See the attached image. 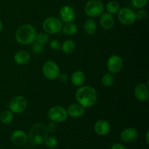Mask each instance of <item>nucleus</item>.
Masks as SVG:
<instances>
[{
    "instance_id": "obj_1",
    "label": "nucleus",
    "mask_w": 149,
    "mask_h": 149,
    "mask_svg": "<svg viewBox=\"0 0 149 149\" xmlns=\"http://www.w3.org/2000/svg\"><path fill=\"white\" fill-rule=\"evenodd\" d=\"M76 99L79 104L84 109L92 107L97 103V92L93 87L82 86L76 92Z\"/></svg>"
},
{
    "instance_id": "obj_21",
    "label": "nucleus",
    "mask_w": 149,
    "mask_h": 149,
    "mask_svg": "<svg viewBox=\"0 0 149 149\" xmlns=\"http://www.w3.org/2000/svg\"><path fill=\"white\" fill-rule=\"evenodd\" d=\"M106 10H107L108 13L111 15L116 14L120 10V4L118 1L112 0L109 1L106 5Z\"/></svg>"
},
{
    "instance_id": "obj_6",
    "label": "nucleus",
    "mask_w": 149,
    "mask_h": 149,
    "mask_svg": "<svg viewBox=\"0 0 149 149\" xmlns=\"http://www.w3.org/2000/svg\"><path fill=\"white\" fill-rule=\"evenodd\" d=\"M42 74L47 79L55 80L61 74V71L56 63L52 61H48L45 63L42 66Z\"/></svg>"
},
{
    "instance_id": "obj_34",
    "label": "nucleus",
    "mask_w": 149,
    "mask_h": 149,
    "mask_svg": "<svg viewBox=\"0 0 149 149\" xmlns=\"http://www.w3.org/2000/svg\"><path fill=\"white\" fill-rule=\"evenodd\" d=\"M111 149H127V148L125 146L122 145V144L116 143H114L112 145V146L111 147Z\"/></svg>"
},
{
    "instance_id": "obj_17",
    "label": "nucleus",
    "mask_w": 149,
    "mask_h": 149,
    "mask_svg": "<svg viewBox=\"0 0 149 149\" xmlns=\"http://www.w3.org/2000/svg\"><path fill=\"white\" fill-rule=\"evenodd\" d=\"M66 111L68 113V116H70L73 118L81 117L84 113V108L82 107L81 105L76 104V103L70 105Z\"/></svg>"
},
{
    "instance_id": "obj_35",
    "label": "nucleus",
    "mask_w": 149,
    "mask_h": 149,
    "mask_svg": "<svg viewBox=\"0 0 149 149\" xmlns=\"http://www.w3.org/2000/svg\"><path fill=\"white\" fill-rule=\"evenodd\" d=\"M148 134H149V131L148 130L146 132V141L147 144H148L149 143V140H148Z\"/></svg>"
},
{
    "instance_id": "obj_15",
    "label": "nucleus",
    "mask_w": 149,
    "mask_h": 149,
    "mask_svg": "<svg viewBox=\"0 0 149 149\" xmlns=\"http://www.w3.org/2000/svg\"><path fill=\"white\" fill-rule=\"evenodd\" d=\"M11 141L16 146H22L27 143L28 136L24 131L17 130L12 133Z\"/></svg>"
},
{
    "instance_id": "obj_22",
    "label": "nucleus",
    "mask_w": 149,
    "mask_h": 149,
    "mask_svg": "<svg viewBox=\"0 0 149 149\" xmlns=\"http://www.w3.org/2000/svg\"><path fill=\"white\" fill-rule=\"evenodd\" d=\"M75 47H76L75 42H74L73 40H71V39H68V40L65 41V42L63 43L61 49H62V51L64 52V53L70 54L71 53V52H74V49H75Z\"/></svg>"
},
{
    "instance_id": "obj_18",
    "label": "nucleus",
    "mask_w": 149,
    "mask_h": 149,
    "mask_svg": "<svg viewBox=\"0 0 149 149\" xmlns=\"http://www.w3.org/2000/svg\"><path fill=\"white\" fill-rule=\"evenodd\" d=\"M30 59V54L26 50L17 51L14 55V61L18 65H25L29 62Z\"/></svg>"
},
{
    "instance_id": "obj_13",
    "label": "nucleus",
    "mask_w": 149,
    "mask_h": 149,
    "mask_svg": "<svg viewBox=\"0 0 149 149\" xmlns=\"http://www.w3.org/2000/svg\"><path fill=\"white\" fill-rule=\"evenodd\" d=\"M134 94L135 97L140 101H146L148 99L149 91L148 87L146 84L140 83L138 84L134 90Z\"/></svg>"
},
{
    "instance_id": "obj_19",
    "label": "nucleus",
    "mask_w": 149,
    "mask_h": 149,
    "mask_svg": "<svg viewBox=\"0 0 149 149\" xmlns=\"http://www.w3.org/2000/svg\"><path fill=\"white\" fill-rule=\"evenodd\" d=\"M71 81L74 86L79 87L84 84L85 81V75L82 71H76L71 74Z\"/></svg>"
},
{
    "instance_id": "obj_24",
    "label": "nucleus",
    "mask_w": 149,
    "mask_h": 149,
    "mask_svg": "<svg viewBox=\"0 0 149 149\" xmlns=\"http://www.w3.org/2000/svg\"><path fill=\"white\" fill-rule=\"evenodd\" d=\"M63 31L65 34L68 35V36H72L77 33L78 28L77 25L74 24V23H67L64 26H63Z\"/></svg>"
},
{
    "instance_id": "obj_8",
    "label": "nucleus",
    "mask_w": 149,
    "mask_h": 149,
    "mask_svg": "<svg viewBox=\"0 0 149 149\" xmlns=\"http://www.w3.org/2000/svg\"><path fill=\"white\" fill-rule=\"evenodd\" d=\"M28 101L23 95L15 96L9 104L10 111L15 113H21L27 108Z\"/></svg>"
},
{
    "instance_id": "obj_2",
    "label": "nucleus",
    "mask_w": 149,
    "mask_h": 149,
    "mask_svg": "<svg viewBox=\"0 0 149 149\" xmlns=\"http://www.w3.org/2000/svg\"><path fill=\"white\" fill-rule=\"evenodd\" d=\"M48 131L47 126L42 123H37L33 125L29 132L28 140L30 143L33 146L42 145L48 136Z\"/></svg>"
},
{
    "instance_id": "obj_36",
    "label": "nucleus",
    "mask_w": 149,
    "mask_h": 149,
    "mask_svg": "<svg viewBox=\"0 0 149 149\" xmlns=\"http://www.w3.org/2000/svg\"><path fill=\"white\" fill-rule=\"evenodd\" d=\"M2 29H3V23L2 22H1V20H0V32L2 31Z\"/></svg>"
},
{
    "instance_id": "obj_33",
    "label": "nucleus",
    "mask_w": 149,
    "mask_h": 149,
    "mask_svg": "<svg viewBox=\"0 0 149 149\" xmlns=\"http://www.w3.org/2000/svg\"><path fill=\"white\" fill-rule=\"evenodd\" d=\"M58 78L59 79V81H61V82L65 83L68 81V76L65 74H60Z\"/></svg>"
},
{
    "instance_id": "obj_20",
    "label": "nucleus",
    "mask_w": 149,
    "mask_h": 149,
    "mask_svg": "<svg viewBox=\"0 0 149 149\" xmlns=\"http://www.w3.org/2000/svg\"><path fill=\"white\" fill-rule=\"evenodd\" d=\"M97 23L93 19H88L84 24V30L86 33L93 35L97 31Z\"/></svg>"
},
{
    "instance_id": "obj_11",
    "label": "nucleus",
    "mask_w": 149,
    "mask_h": 149,
    "mask_svg": "<svg viewBox=\"0 0 149 149\" xmlns=\"http://www.w3.org/2000/svg\"><path fill=\"white\" fill-rule=\"evenodd\" d=\"M61 21L64 23H70L76 18V13L74 9L68 5L63 6L59 11Z\"/></svg>"
},
{
    "instance_id": "obj_14",
    "label": "nucleus",
    "mask_w": 149,
    "mask_h": 149,
    "mask_svg": "<svg viewBox=\"0 0 149 149\" xmlns=\"http://www.w3.org/2000/svg\"><path fill=\"white\" fill-rule=\"evenodd\" d=\"M138 137V132L133 127H127L124 129L120 134V138L125 143H132L136 141Z\"/></svg>"
},
{
    "instance_id": "obj_28",
    "label": "nucleus",
    "mask_w": 149,
    "mask_h": 149,
    "mask_svg": "<svg viewBox=\"0 0 149 149\" xmlns=\"http://www.w3.org/2000/svg\"><path fill=\"white\" fill-rule=\"evenodd\" d=\"M32 49L35 53L40 54L42 53L44 49V45L35 41L32 43Z\"/></svg>"
},
{
    "instance_id": "obj_30",
    "label": "nucleus",
    "mask_w": 149,
    "mask_h": 149,
    "mask_svg": "<svg viewBox=\"0 0 149 149\" xmlns=\"http://www.w3.org/2000/svg\"><path fill=\"white\" fill-rule=\"evenodd\" d=\"M135 16H136V19H138L139 20H146L148 16V13L145 10H143V9H140L139 10L137 11V13H135Z\"/></svg>"
},
{
    "instance_id": "obj_5",
    "label": "nucleus",
    "mask_w": 149,
    "mask_h": 149,
    "mask_svg": "<svg viewBox=\"0 0 149 149\" xmlns=\"http://www.w3.org/2000/svg\"><path fill=\"white\" fill-rule=\"evenodd\" d=\"M42 28L46 33L55 34L59 33L62 30L63 23L58 17H49L44 20Z\"/></svg>"
},
{
    "instance_id": "obj_25",
    "label": "nucleus",
    "mask_w": 149,
    "mask_h": 149,
    "mask_svg": "<svg viewBox=\"0 0 149 149\" xmlns=\"http://www.w3.org/2000/svg\"><path fill=\"white\" fill-rule=\"evenodd\" d=\"M114 82V77L111 73H106L102 77V83L105 87H111Z\"/></svg>"
},
{
    "instance_id": "obj_7",
    "label": "nucleus",
    "mask_w": 149,
    "mask_h": 149,
    "mask_svg": "<svg viewBox=\"0 0 149 149\" xmlns=\"http://www.w3.org/2000/svg\"><path fill=\"white\" fill-rule=\"evenodd\" d=\"M48 117L52 122L61 123L66 120L68 118V113L65 108L62 106H54L48 111Z\"/></svg>"
},
{
    "instance_id": "obj_4",
    "label": "nucleus",
    "mask_w": 149,
    "mask_h": 149,
    "mask_svg": "<svg viewBox=\"0 0 149 149\" xmlns=\"http://www.w3.org/2000/svg\"><path fill=\"white\" fill-rule=\"evenodd\" d=\"M104 11V5L100 0H90L84 6V13L90 17H97Z\"/></svg>"
},
{
    "instance_id": "obj_32",
    "label": "nucleus",
    "mask_w": 149,
    "mask_h": 149,
    "mask_svg": "<svg viewBox=\"0 0 149 149\" xmlns=\"http://www.w3.org/2000/svg\"><path fill=\"white\" fill-rule=\"evenodd\" d=\"M47 129L48 132H50V133H54V132L56 131L57 130V125L56 122H51L48 124V125L47 126Z\"/></svg>"
},
{
    "instance_id": "obj_26",
    "label": "nucleus",
    "mask_w": 149,
    "mask_h": 149,
    "mask_svg": "<svg viewBox=\"0 0 149 149\" xmlns=\"http://www.w3.org/2000/svg\"><path fill=\"white\" fill-rule=\"evenodd\" d=\"M49 41V33L46 32H40V33L36 34V42L42 44V45H45Z\"/></svg>"
},
{
    "instance_id": "obj_10",
    "label": "nucleus",
    "mask_w": 149,
    "mask_h": 149,
    "mask_svg": "<svg viewBox=\"0 0 149 149\" xmlns=\"http://www.w3.org/2000/svg\"><path fill=\"white\" fill-rule=\"evenodd\" d=\"M107 69L111 74H118L122 71L123 68V60L120 56L117 55H112L109 58L107 61Z\"/></svg>"
},
{
    "instance_id": "obj_29",
    "label": "nucleus",
    "mask_w": 149,
    "mask_h": 149,
    "mask_svg": "<svg viewBox=\"0 0 149 149\" xmlns=\"http://www.w3.org/2000/svg\"><path fill=\"white\" fill-rule=\"evenodd\" d=\"M148 0H132V5L138 9H142L148 3Z\"/></svg>"
},
{
    "instance_id": "obj_3",
    "label": "nucleus",
    "mask_w": 149,
    "mask_h": 149,
    "mask_svg": "<svg viewBox=\"0 0 149 149\" xmlns=\"http://www.w3.org/2000/svg\"><path fill=\"white\" fill-rule=\"evenodd\" d=\"M36 31L34 27L29 24H23L17 29L15 39L19 44L29 45L36 41Z\"/></svg>"
},
{
    "instance_id": "obj_23",
    "label": "nucleus",
    "mask_w": 149,
    "mask_h": 149,
    "mask_svg": "<svg viewBox=\"0 0 149 149\" xmlns=\"http://www.w3.org/2000/svg\"><path fill=\"white\" fill-rule=\"evenodd\" d=\"M13 120V113L11 111L5 110L0 113V121L4 125H8Z\"/></svg>"
},
{
    "instance_id": "obj_27",
    "label": "nucleus",
    "mask_w": 149,
    "mask_h": 149,
    "mask_svg": "<svg viewBox=\"0 0 149 149\" xmlns=\"http://www.w3.org/2000/svg\"><path fill=\"white\" fill-rule=\"evenodd\" d=\"M58 141L57 138L54 136H47L45 141V144L49 148H54L58 146Z\"/></svg>"
},
{
    "instance_id": "obj_12",
    "label": "nucleus",
    "mask_w": 149,
    "mask_h": 149,
    "mask_svg": "<svg viewBox=\"0 0 149 149\" xmlns=\"http://www.w3.org/2000/svg\"><path fill=\"white\" fill-rule=\"evenodd\" d=\"M94 130L96 134L100 136H105L111 131V125L105 119H100L97 121L94 125Z\"/></svg>"
},
{
    "instance_id": "obj_16",
    "label": "nucleus",
    "mask_w": 149,
    "mask_h": 149,
    "mask_svg": "<svg viewBox=\"0 0 149 149\" xmlns=\"http://www.w3.org/2000/svg\"><path fill=\"white\" fill-rule=\"evenodd\" d=\"M100 24L103 29L106 30H110L113 27L115 24V20L112 15L109 13H103L100 15Z\"/></svg>"
},
{
    "instance_id": "obj_9",
    "label": "nucleus",
    "mask_w": 149,
    "mask_h": 149,
    "mask_svg": "<svg viewBox=\"0 0 149 149\" xmlns=\"http://www.w3.org/2000/svg\"><path fill=\"white\" fill-rule=\"evenodd\" d=\"M118 19L121 23L125 26H130L136 20L135 13L130 8H122L118 12Z\"/></svg>"
},
{
    "instance_id": "obj_31",
    "label": "nucleus",
    "mask_w": 149,
    "mask_h": 149,
    "mask_svg": "<svg viewBox=\"0 0 149 149\" xmlns=\"http://www.w3.org/2000/svg\"><path fill=\"white\" fill-rule=\"evenodd\" d=\"M49 47L53 50L58 51L61 49V45L59 41L57 40V39H52L49 42Z\"/></svg>"
}]
</instances>
